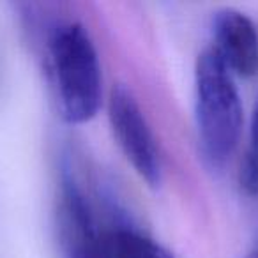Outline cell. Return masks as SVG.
<instances>
[{"label": "cell", "mask_w": 258, "mask_h": 258, "mask_svg": "<svg viewBox=\"0 0 258 258\" xmlns=\"http://www.w3.org/2000/svg\"><path fill=\"white\" fill-rule=\"evenodd\" d=\"M60 115L69 124L96 117L103 101V75L96 44L78 22L58 25L48 43Z\"/></svg>", "instance_id": "1"}, {"label": "cell", "mask_w": 258, "mask_h": 258, "mask_svg": "<svg viewBox=\"0 0 258 258\" xmlns=\"http://www.w3.org/2000/svg\"><path fill=\"white\" fill-rule=\"evenodd\" d=\"M195 99L202 152L212 166L225 165L237 149L244 117L232 71L214 48H207L198 55Z\"/></svg>", "instance_id": "2"}, {"label": "cell", "mask_w": 258, "mask_h": 258, "mask_svg": "<svg viewBox=\"0 0 258 258\" xmlns=\"http://www.w3.org/2000/svg\"><path fill=\"white\" fill-rule=\"evenodd\" d=\"M108 118L115 140L135 172L149 186H158L163 172L158 144L137 97L120 83L110 92Z\"/></svg>", "instance_id": "3"}, {"label": "cell", "mask_w": 258, "mask_h": 258, "mask_svg": "<svg viewBox=\"0 0 258 258\" xmlns=\"http://www.w3.org/2000/svg\"><path fill=\"white\" fill-rule=\"evenodd\" d=\"M214 51L232 75L251 78L258 73V29L237 9H221L212 22Z\"/></svg>", "instance_id": "4"}, {"label": "cell", "mask_w": 258, "mask_h": 258, "mask_svg": "<svg viewBox=\"0 0 258 258\" xmlns=\"http://www.w3.org/2000/svg\"><path fill=\"white\" fill-rule=\"evenodd\" d=\"M80 258H173V254L131 226H110L97 232Z\"/></svg>", "instance_id": "5"}, {"label": "cell", "mask_w": 258, "mask_h": 258, "mask_svg": "<svg viewBox=\"0 0 258 258\" xmlns=\"http://www.w3.org/2000/svg\"><path fill=\"white\" fill-rule=\"evenodd\" d=\"M239 184L247 195H258V158L251 151L240 163Z\"/></svg>", "instance_id": "6"}, {"label": "cell", "mask_w": 258, "mask_h": 258, "mask_svg": "<svg viewBox=\"0 0 258 258\" xmlns=\"http://www.w3.org/2000/svg\"><path fill=\"white\" fill-rule=\"evenodd\" d=\"M251 152L258 158V103L254 104L253 115H251Z\"/></svg>", "instance_id": "7"}, {"label": "cell", "mask_w": 258, "mask_h": 258, "mask_svg": "<svg viewBox=\"0 0 258 258\" xmlns=\"http://www.w3.org/2000/svg\"><path fill=\"white\" fill-rule=\"evenodd\" d=\"M246 258H258V246L254 247L253 251H249V253L246 254Z\"/></svg>", "instance_id": "8"}]
</instances>
